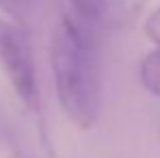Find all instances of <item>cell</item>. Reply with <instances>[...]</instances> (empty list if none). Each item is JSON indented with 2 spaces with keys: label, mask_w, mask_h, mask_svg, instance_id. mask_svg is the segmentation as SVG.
<instances>
[{
  "label": "cell",
  "mask_w": 160,
  "mask_h": 158,
  "mask_svg": "<svg viewBox=\"0 0 160 158\" xmlns=\"http://www.w3.org/2000/svg\"><path fill=\"white\" fill-rule=\"evenodd\" d=\"M158 134H160V126H158Z\"/></svg>",
  "instance_id": "cell-8"
},
{
  "label": "cell",
  "mask_w": 160,
  "mask_h": 158,
  "mask_svg": "<svg viewBox=\"0 0 160 158\" xmlns=\"http://www.w3.org/2000/svg\"><path fill=\"white\" fill-rule=\"evenodd\" d=\"M69 2L80 20H87V22L95 20V2L98 0H69Z\"/></svg>",
  "instance_id": "cell-6"
},
{
  "label": "cell",
  "mask_w": 160,
  "mask_h": 158,
  "mask_svg": "<svg viewBox=\"0 0 160 158\" xmlns=\"http://www.w3.org/2000/svg\"><path fill=\"white\" fill-rule=\"evenodd\" d=\"M138 78H141V84L152 95H158L160 98V46L156 50H152V52L141 61Z\"/></svg>",
  "instance_id": "cell-4"
},
{
  "label": "cell",
  "mask_w": 160,
  "mask_h": 158,
  "mask_svg": "<svg viewBox=\"0 0 160 158\" xmlns=\"http://www.w3.org/2000/svg\"><path fill=\"white\" fill-rule=\"evenodd\" d=\"M50 65L61 110L80 130L93 128L102 108L100 61L78 20L61 18L50 39Z\"/></svg>",
  "instance_id": "cell-1"
},
{
  "label": "cell",
  "mask_w": 160,
  "mask_h": 158,
  "mask_svg": "<svg viewBox=\"0 0 160 158\" xmlns=\"http://www.w3.org/2000/svg\"><path fill=\"white\" fill-rule=\"evenodd\" d=\"M37 9H39V0H0V11H4L18 26L30 24Z\"/></svg>",
  "instance_id": "cell-5"
},
{
  "label": "cell",
  "mask_w": 160,
  "mask_h": 158,
  "mask_svg": "<svg viewBox=\"0 0 160 158\" xmlns=\"http://www.w3.org/2000/svg\"><path fill=\"white\" fill-rule=\"evenodd\" d=\"M147 0H98L95 20L108 30H126L136 22Z\"/></svg>",
  "instance_id": "cell-3"
},
{
  "label": "cell",
  "mask_w": 160,
  "mask_h": 158,
  "mask_svg": "<svg viewBox=\"0 0 160 158\" xmlns=\"http://www.w3.org/2000/svg\"><path fill=\"white\" fill-rule=\"evenodd\" d=\"M0 67L15 95L32 110L39 108V82L32 48L24 28L0 20Z\"/></svg>",
  "instance_id": "cell-2"
},
{
  "label": "cell",
  "mask_w": 160,
  "mask_h": 158,
  "mask_svg": "<svg viewBox=\"0 0 160 158\" xmlns=\"http://www.w3.org/2000/svg\"><path fill=\"white\" fill-rule=\"evenodd\" d=\"M145 35H147L156 46H160V7L147 18V22H145Z\"/></svg>",
  "instance_id": "cell-7"
}]
</instances>
